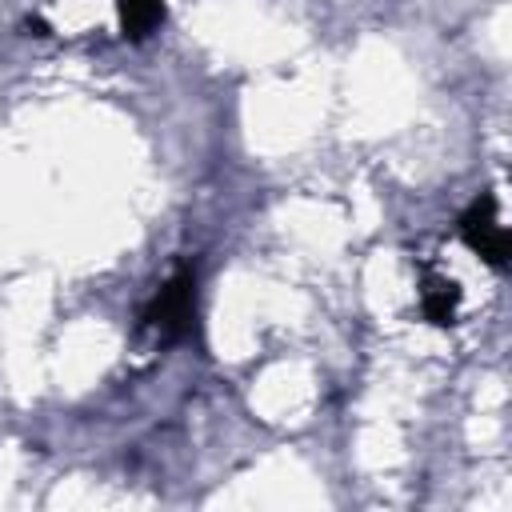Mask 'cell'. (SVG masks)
Listing matches in <instances>:
<instances>
[{"label": "cell", "instance_id": "cell-1", "mask_svg": "<svg viewBox=\"0 0 512 512\" xmlns=\"http://www.w3.org/2000/svg\"><path fill=\"white\" fill-rule=\"evenodd\" d=\"M144 328H152L160 340H184L196 324V268L184 264L144 308Z\"/></svg>", "mask_w": 512, "mask_h": 512}, {"label": "cell", "instance_id": "cell-3", "mask_svg": "<svg viewBox=\"0 0 512 512\" xmlns=\"http://www.w3.org/2000/svg\"><path fill=\"white\" fill-rule=\"evenodd\" d=\"M124 40H148L164 20V0H116Z\"/></svg>", "mask_w": 512, "mask_h": 512}, {"label": "cell", "instance_id": "cell-4", "mask_svg": "<svg viewBox=\"0 0 512 512\" xmlns=\"http://www.w3.org/2000/svg\"><path fill=\"white\" fill-rule=\"evenodd\" d=\"M420 308H424V316L432 320V324H456V308H460V288H456V280H428L424 284V292H420Z\"/></svg>", "mask_w": 512, "mask_h": 512}, {"label": "cell", "instance_id": "cell-2", "mask_svg": "<svg viewBox=\"0 0 512 512\" xmlns=\"http://www.w3.org/2000/svg\"><path fill=\"white\" fill-rule=\"evenodd\" d=\"M460 240L492 268H504L508 264V252H512V240L504 232V224L496 220V196L484 192L472 200V208L460 216Z\"/></svg>", "mask_w": 512, "mask_h": 512}]
</instances>
